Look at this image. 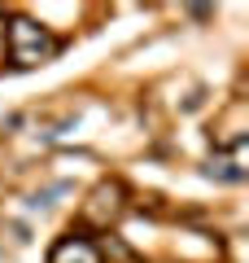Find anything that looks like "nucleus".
<instances>
[{"label":"nucleus","instance_id":"nucleus-1","mask_svg":"<svg viewBox=\"0 0 249 263\" xmlns=\"http://www.w3.org/2000/svg\"><path fill=\"white\" fill-rule=\"evenodd\" d=\"M5 48H9V62L18 66V70H35V66L53 62L61 44H57V35L48 27H39V22L9 18L5 22Z\"/></svg>","mask_w":249,"mask_h":263},{"label":"nucleus","instance_id":"nucleus-2","mask_svg":"<svg viewBox=\"0 0 249 263\" xmlns=\"http://www.w3.org/2000/svg\"><path fill=\"white\" fill-rule=\"evenodd\" d=\"M122 211H127V189H122V180H101V184L88 193V202L79 206V219L92 228H110L122 219Z\"/></svg>","mask_w":249,"mask_h":263},{"label":"nucleus","instance_id":"nucleus-3","mask_svg":"<svg viewBox=\"0 0 249 263\" xmlns=\"http://www.w3.org/2000/svg\"><path fill=\"white\" fill-rule=\"evenodd\" d=\"M105 254H110L105 241H96V237H88V233H66V237H57V246L48 250V263H105Z\"/></svg>","mask_w":249,"mask_h":263},{"label":"nucleus","instance_id":"nucleus-4","mask_svg":"<svg viewBox=\"0 0 249 263\" xmlns=\"http://www.w3.org/2000/svg\"><path fill=\"white\" fill-rule=\"evenodd\" d=\"M210 176H219V180H245V145L214 149V158H210Z\"/></svg>","mask_w":249,"mask_h":263}]
</instances>
